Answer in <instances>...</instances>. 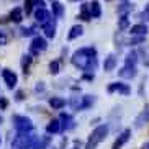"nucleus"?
<instances>
[{"instance_id": "nucleus-37", "label": "nucleus", "mask_w": 149, "mask_h": 149, "mask_svg": "<svg viewBox=\"0 0 149 149\" xmlns=\"http://www.w3.org/2000/svg\"><path fill=\"white\" fill-rule=\"evenodd\" d=\"M84 79H85V80H93V74H92V72H88V74L84 75Z\"/></svg>"}, {"instance_id": "nucleus-20", "label": "nucleus", "mask_w": 149, "mask_h": 149, "mask_svg": "<svg viewBox=\"0 0 149 149\" xmlns=\"http://www.w3.org/2000/svg\"><path fill=\"white\" fill-rule=\"evenodd\" d=\"M148 121H149V107L139 115V116H138V118H136V121H134L136 123V128H141L144 123H148Z\"/></svg>"}, {"instance_id": "nucleus-30", "label": "nucleus", "mask_w": 149, "mask_h": 149, "mask_svg": "<svg viewBox=\"0 0 149 149\" xmlns=\"http://www.w3.org/2000/svg\"><path fill=\"white\" fill-rule=\"evenodd\" d=\"M31 10H33V0H25V12H26V15L31 13Z\"/></svg>"}, {"instance_id": "nucleus-44", "label": "nucleus", "mask_w": 149, "mask_h": 149, "mask_svg": "<svg viewBox=\"0 0 149 149\" xmlns=\"http://www.w3.org/2000/svg\"><path fill=\"white\" fill-rule=\"evenodd\" d=\"M51 2H54V0H51Z\"/></svg>"}, {"instance_id": "nucleus-24", "label": "nucleus", "mask_w": 149, "mask_h": 149, "mask_svg": "<svg viewBox=\"0 0 149 149\" xmlns=\"http://www.w3.org/2000/svg\"><path fill=\"white\" fill-rule=\"evenodd\" d=\"M69 103L74 110H82V97H72Z\"/></svg>"}, {"instance_id": "nucleus-9", "label": "nucleus", "mask_w": 149, "mask_h": 149, "mask_svg": "<svg viewBox=\"0 0 149 149\" xmlns=\"http://www.w3.org/2000/svg\"><path fill=\"white\" fill-rule=\"evenodd\" d=\"M35 18H36V22L40 23L41 26H44V25L51 20V13H49L48 10H44V8H36Z\"/></svg>"}, {"instance_id": "nucleus-15", "label": "nucleus", "mask_w": 149, "mask_h": 149, "mask_svg": "<svg viewBox=\"0 0 149 149\" xmlns=\"http://www.w3.org/2000/svg\"><path fill=\"white\" fill-rule=\"evenodd\" d=\"M88 10H90V15L92 18H98L102 15V7H100V2L93 0L92 3H88Z\"/></svg>"}, {"instance_id": "nucleus-43", "label": "nucleus", "mask_w": 149, "mask_h": 149, "mask_svg": "<svg viewBox=\"0 0 149 149\" xmlns=\"http://www.w3.org/2000/svg\"><path fill=\"white\" fill-rule=\"evenodd\" d=\"M0 144H2V141H0Z\"/></svg>"}, {"instance_id": "nucleus-11", "label": "nucleus", "mask_w": 149, "mask_h": 149, "mask_svg": "<svg viewBox=\"0 0 149 149\" xmlns=\"http://www.w3.org/2000/svg\"><path fill=\"white\" fill-rule=\"evenodd\" d=\"M61 121L59 120H51L46 126V133L48 134H56V133H61Z\"/></svg>"}, {"instance_id": "nucleus-22", "label": "nucleus", "mask_w": 149, "mask_h": 149, "mask_svg": "<svg viewBox=\"0 0 149 149\" xmlns=\"http://www.w3.org/2000/svg\"><path fill=\"white\" fill-rule=\"evenodd\" d=\"M95 103V97L93 95H84L82 97V110H87Z\"/></svg>"}, {"instance_id": "nucleus-5", "label": "nucleus", "mask_w": 149, "mask_h": 149, "mask_svg": "<svg viewBox=\"0 0 149 149\" xmlns=\"http://www.w3.org/2000/svg\"><path fill=\"white\" fill-rule=\"evenodd\" d=\"M46 48H48L46 40L41 38V36H35V40L31 41V44H30V53L33 54V56H36V54H40L41 51H44Z\"/></svg>"}, {"instance_id": "nucleus-23", "label": "nucleus", "mask_w": 149, "mask_h": 149, "mask_svg": "<svg viewBox=\"0 0 149 149\" xmlns=\"http://www.w3.org/2000/svg\"><path fill=\"white\" fill-rule=\"evenodd\" d=\"M80 18H82L84 22H88V20L92 18L90 10H88V3H84L82 7H80Z\"/></svg>"}, {"instance_id": "nucleus-38", "label": "nucleus", "mask_w": 149, "mask_h": 149, "mask_svg": "<svg viewBox=\"0 0 149 149\" xmlns=\"http://www.w3.org/2000/svg\"><path fill=\"white\" fill-rule=\"evenodd\" d=\"M141 149H149V143H144V144H143V148Z\"/></svg>"}, {"instance_id": "nucleus-32", "label": "nucleus", "mask_w": 149, "mask_h": 149, "mask_svg": "<svg viewBox=\"0 0 149 149\" xmlns=\"http://www.w3.org/2000/svg\"><path fill=\"white\" fill-rule=\"evenodd\" d=\"M144 38H146V36H134V38L130 41V44H131V46H134V44H139V43H143V41H144Z\"/></svg>"}, {"instance_id": "nucleus-33", "label": "nucleus", "mask_w": 149, "mask_h": 149, "mask_svg": "<svg viewBox=\"0 0 149 149\" xmlns=\"http://www.w3.org/2000/svg\"><path fill=\"white\" fill-rule=\"evenodd\" d=\"M7 41H8V38H7V35H5V31L0 30V46H5Z\"/></svg>"}, {"instance_id": "nucleus-40", "label": "nucleus", "mask_w": 149, "mask_h": 149, "mask_svg": "<svg viewBox=\"0 0 149 149\" xmlns=\"http://www.w3.org/2000/svg\"><path fill=\"white\" fill-rule=\"evenodd\" d=\"M144 12H148V13H149V5H148V7L144 8Z\"/></svg>"}, {"instance_id": "nucleus-6", "label": "nucleus", "mask_w": 149, "mask_h": 149, "mask_svg": "<svg viewBox=\"0 0 149 149\" xmlns=\"http://www.w3.org/2000/svg\"><path fill=\"white\" fill-rule=\"evenodd\" d=\"M59 121H61V130L62 131H70V130L75 128V120H74V116L69 115V113H61Z\"/></svg>"}, {"instance_id": "nucleus-16", "label": "nucleus", "mask_w": 149, "mask_h": 149, "mask_svg": "<svg viewBox=\"0 0 149 149\" xmlns=\"http://www.w3.org/2000/svg\"><path fill=\"white\" fill-rule=\"evenodd\" d=\"M64 105H66V100L61 98V97H53V98H49V107L53 110H61V108H64Z\"/></svg>"}, {"instance_id": "nucleus-25", "label": "nucleus", "mask_w": 149, "mask_h": 149, "mask_svg": "<svg viewBox=\"0 0 149 149\" xmlns=\"http://www.w3.org/2000/svg\"><path fill=\"white\" fill-rule=\"evenodd\" d=\"M138 62V53L136 51H131V53L126 54V59H125V64H134Z\"/></svg>"}, {"instance_id": "nucleus-41", "label": "nucleus", "mask_w": 149, "mask_h": 149, "mask_svg": "<svg viewBox=\"0 0 149 149\" xmlns=\"http://www.w3.org/2000/svg\"><path fill=\"white\" fill-rule=\"evenodd\" d=\"M2 123H3V118H2V115H0V125H2Z\"/></svg>"}, {"instance_id": "nucleus-17", "label": "nucleus", "mask_w": 149, "mask_h": 149, "mask_svg": "<svg viewBox=\"0 0 149 149\" xmlns=\"http://www.w3.org/2000/svg\"><path fill=\"white\" fill-rule=\"evenodd\" d=\"M82 33H84V28L80 26V25H74V26L70 28L69 35H67V40H69V41H72V40H75V38H79V36H82Z\"/></svg>"}, {"instance_id": "nucleus-26", "label": "nucleus", "mask_w": 149, "mask_h": 149, "mask_svg": "<svg viewBox=\"0 0 149 149\" xmlns=\"http://www.w3.org/2000/svg\"><path fill=\"white\" fill-rule=\"evenodd\" d=\"M130 26V18H128V15H121L120 17V22H118V28L120 30H126V28Z\"/></svg>"}, {"instance_id": "nucleus-34", "label": "nucleus", "mask_w": 149, "mask_h": 149, "mask_svg": "<svg viewBox=\"0 0 149 149\" xmlns=\"http://www.w3.org/2000/svg\"><path fill=\"white\" fill-rule=\"evenodd\" d=\"M7 107H8V100L5 97H0V110H7Z\"/></svg>"}, {"instance_id": "nucleus-28", "label": "nucleus", "mask_w": 149, "mask_h": 149, "mask_svg": "<svg viewBox=\"0 0 149 149\" xmlns=\"http://www.w3.org/2000/svg\"><path fill=\"white\" fill-rule=\"evenodd\" d=\"M36 31H35V28L33 26H30V28H20V35L22 36H33Z\"/></svg>"}, {"instance_id": "nucleus-10", "label": "nucleus", "mask_w": 149, "mask_h": 149, "mask_svg": "<svg viewBox=\"0 0 149 149\" xmlns=\"http://www.w3.org/2000/svg\"><path fill=\"white\" fill-rule=\"evenodd\" d=\"M130 136H131V130H125V131L116 138V141L113 143V148L111 149H121V146L126 144V141L130 139Z\"/></svg>"}, {"instance_id": "nucleus-36", "label": "nucleus", "mask_w": 149, "mask_h": 149, "mask_svg": "<svg viewBox=\"0 0 149 149\" xmlns=\"http://www.w3.org/2000/svg\"><path fill=\"white\" fill-rule=\"evenodd\" d=\"M44 0H33V7H38V8H44Z\"/></svg>"}, {"instance_id": "nucleus-8", "label": "nucleus", "mask_w": 149, "mask_h": 149, "mask_svg": "<svg viewBox=\"0 0 149 149\" xmlns=\"http://www.w3.org/2000/svg\"><path fill=\"white\" fill-rule=\"evenodd\" d=\"M110 93H113V92H120L123 93V95H130V87H128L126 84H121V82H115V84H110L108 88H107Z\"/></svg>"}, {"instance_id": "nucleus-1", "label": "nucleus", "mask_w": 149, "mask_h": 149, "mask_svg": "<svg viewBox=\"0 0 149 149\" xmlns=\"http://www.w3.org/2000/svg\"><path fill=\"white\" fill-rule=\"evenodd\" d=\"M72 64L85 72H92L97 69L98 61H97V51L95 48H82L72 54Z\"/></svg>"}, {"instance_id": "nucleus-18", "label": "nucleus", "mask_w": 149, "mask_h": 149, "mask_svg": "<svg viewBox=\"0 0 149 149\" xmlns=\"http://www.w3.org/2000/svg\"><path fill=\"white\" fill-rule=\"evenodd\" d=\"M115 66H116V57H115L113 54H110L108 57H105V62H103V69H105L107 72L113 70Z\"/></svg>"}, {"instance_id": "nucleus-7", "label": "nucleus", "mask_w": 149, "mask_h": 149, "mask_svg": "<svg viewBox=\"0 0 149 149\" xmlns=\"http://www.w3.org/2000/svg\"><path fill=\"white\" fill-rule=\"evenodd\" d=\"M120 77H123V79H133V77H136V66L134 64H125V66L120 69Z\"/></svg>"}, {"instance_id": "nucleus-13", "label": "nucleus", "mask_w": 149, "mask_h": 149, "mask_svg": "<svg viewBox=\"0 0 149 149\" xmlns=\"http://www.w3.org/2000/svg\"><path fill=\"white\" fill-rule=\"evenodd\" d=\"M130 33H131L133 36H146V35H148V26H146V25H143V23L134 25V26H131Z\"/></svg>"}, {"instance_id": "nucleus-39", "label": "nucleus", "mask_w": 149, "mask_h": 149, "mask_svg": "<svg viewBox=\"0 0 149 149\" xmlns=\"http://www.w3.org/2000/svg\"><path fill=\"white\" fill-rule=\"evenodd\" d=\"M79 144H80L79 141H75V148H74V149H79Z\"/></svg>"}, {"instance_id": "nucleus-14", "label": "nucleus", "mask_w": 149, "mask_h": 149, "mask_svg": "<svg viewBox=\"0 0 149 149\" xmlns=\"http://www.w3.org/2000/svg\"><path fill=\"white\" fill-rule=\"evenodd\" d=\"M10 22H13V23H22L23 20V10L20 8V7H15L12 12H10V18H8Z\"/></svg>"}, {"instance_id": "nucleus-4", "label": "nucleus", "mask_w": 149, "mask_h": 149, "mask_svg": "<svg viewBox=\"0 0 149 149\" xmlns=\"http://www.w3.org/2000/svg\"><path fill=\"white\" fill-rule=\"evenodd\" d=\"M2 79H3V82L7 84V87H8L10 90H13V88L17 87V84H18V75L15 74L12 69H3L2 70Z\"/></svg>"}, {"instance_id": "nucleus-35", "label": "nucleus", "mask_w": 149, "mask_h": 149, "mask_svg": "<svg viewBox=\"0 0 149 149\" xmlns=\"http://www.w3.org/2000/svg\"><path fill=\"white\" fill-rule=\"evenodd\" d=\"M44 88H46V87H44V82H38V84H36V87H35V92L36 93L44 92Z\"/></svg>"}, {"instance_id": "nucleus-2", "label": "nucleus", "mask_w": 149, "mask_h": 149, "mask_svg": "<svg viewBox=\"0 0 149 149\" xmlns=\"http://www.w3.org/2000/svg\"><path fill=\"white\" fill-rule=\"evenodd\" d=\"M107 134H108V126H107V125H100V126H97L95 130L92 131L90 138H88L87 144H85V149H95L97 146H98L102 141L107 138Z\"/></svg>"}, {"instance_id": "nucleus-29", "label": "nucleus", "mask_w": 149, "mask_h": 149, "mask_svg": "<svg viewBox=\"0 0 149 149\" xmlns=\"http://www.w3.org/2000/svg\"><path fill=\"white\" fill-rule=\"evenodd\" d=\"M130 10H131V5L128 3V2H123L121 7L118 8V12H120V13H123V15H126V12H130Z\"/></svg>"}, {"instance_id": "nucleus-31", "label": "nucleus", "mask_w": 149, "mask_h": 149, "mask_svg": "<svg viewBox=\"0 0 149 149\" xmlns=\"http://www.w3.org/2000/svg\"><path fill=\"white\" fill-rule=\"evenodd\" d=\"M25 100V92L23 90H17L15 92V102H23Z\"/></svg>"}, {"instance_id": "nucleus-3", "label": "nucleus", "mask_w": 149, "mask_h": 149, "mask_svg": "<svg viewBox=\"0 0 149 149\" xmlns=\"http://www.w3.org/2000/svg\"><path fill=\"white\" fill-rule=\"evenodd\" d=\"M12 123H13V128L17 130V133H31L35 130V125L28 116H23V115H15L12 116Z\"/></svg>"}, {"instance_id": "nucleus-21", "label": "nucleus", "mask_w": 149, "mask_h": 149, "mask_svg": "<svg viewBox=\"0 0 149 149\" xmlns=\"http://www.w3.org/2000/svg\"><path fill=\"white\" fill-rule=\"evenodd\" d=\"M31 61H33L31 54H25V56L22 57V70H23V74H25V75L30 72V64H31Z\"/></svg>"}, {"instance_id": "nucleus-42", "label": "nucleus", "mask_w": 149, "mask_h": 149, "mask_svg": "<svg viewBox=\"0 0 149 149\" xmlns=\"http://www.w3.org/2000/svg\"><path fill=\"white\" fill-rule=\"evenodd\" d=\"M70 2H82V0H70Z\"/></svg>"}, {"instance_id": "nucleus-12", "label": "nucleus", "mask_w": 149, "mask_h": 149, "mask_svg": "<svg viewBox=\"0 0 149 149\" xmlns=\"http://www.w3.org/2000/svg\"><path fill=\"white\" fill-rule=\"evenodd\" d=\"M43 30H44L46 38H54V36H56V23H54V20H49V22L43 26Z\"/></svg>"}, {"instance_id": "nucleus-19", "label": "nucleus", "mask_w": 149, "mask_h": 149, "mask_svg": "<svg viewBox=\"0 0 149 149\" xmlns=\"http://www.w3.org/2000/svg\"><path fill=\"white\" fill-rule=\"evenodd\" d=\"M53 15L56 18H62V17H64V5H62L61 2H56V0L53 2Z\"/></svg>"}, {"instance_id": "nucleus-27", "label": "nucleus", "mask_w": 149, "mask_h": 149, "mask_svg": "<svg viewBox=\"0 0 149 149\" xmlns=\"http://www.w3.org/2000/svg\"><path fill=\"white\" fill-rule=\"evenodd\" d=\"M49 72L53 75H56L59 72V61H51L49 62Z\"/></svg>"}]
</instances>
